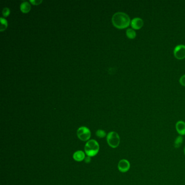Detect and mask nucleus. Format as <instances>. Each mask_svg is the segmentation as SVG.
Instances as JSON below:
<instances>
[{
	"instance_id": "nucleus-1",
	"label": "nucleus",
	"mask_w": 185,
	"mask_h": 185,
	"mask_svg": "<svg viewBox=\"0 0 185 185\" xmlns=\"http://www.w3.org/2000/svg\"><path fill=\"white\" fill-rule=\"evenodd\" d=\"M112 22L114 27L119 29H124L130 25V19L128 15L123 12H116L112 17Z\"/></svg>"
},
{
	"instance_id": "nucleus-2",
	"label": "nucleus",
	"mask_w": 185,
	"mask_h": 185,
	"mask_svg": "<svg viewBox=\"0 0 185 185\" xmlns=\"http://www.w3.org/2000/svg\"><path fill=\"white\" fill-rule=\"evenodd\" d=\"M84 149L87 156L94 157L98 154L100 150V145L96 140L90 139L85 144Z\"/></svg>"
},
{
	"instance_id": "nucleus-3",
	"label": "nucleus",
	"mask_w": 185,
	"mask_h": 185,
	"mask_svg": "<svg viewBox=\"0 0 185 185\" xmlns=\"http://www.w3.org/2000/svg\"><path fill=\"white\" fill-rule=\"evenodd\" d=\"M106 141L109 146L112 148L119 147L120 144V137L115 131H111L106 136Z\"/></svg>"
},
{
	"instance_id": "nucleus-4",
	"label": "nucleus",
	"mask_w": 185,
	"mask_h": 185,
	"mask_svg": "<svg viewBox=\"0 0 185 185\" xmlns=\"http://www.w3.org/2000/svg\"><path fill=\"white\" fill-rule=\"evenodd\" d=\"M77 135L78 137L82 141H89L91 133L87 127H81L77 130Z\"/></svg>"
},
{
	"instance_id": "nucleus-5",
	"label": "nucleus",
	"mask_w": 185,
	"mask_h": 185,
	"mask_svg": "<svg viewBox=\"0 0 185 185\" xmlns=\"http://www.w3.org/2000/svg\"><path fill=\"white\" fill-rule=\"evenodd\" d=\"M174 55L176 58L182 60L185 58V46L183 45H178L174 50Z\"/></svg>"
},
{
	"instance_id": "nucleus-6",
	"label": "nucleus",
	"mask_w": 185,
	"mask_h": 185,
	"mask_svg": "<svg viewBox=\"0 0 185 185\" xmlns=\"http://www.w3.org/2000/svg\"><path fill=\"white\" fill-rule=\"evenodd\" d=\"M130 168V163L126 159H122L119 161L118 164V169L122 173H126Z\"/></svg>"
},
{
	"instance_id": "nucleus-7",
	"label": "nucleus",
	"mask_w": 185,
	"mask_h": 185,
	"mask_svg": "<svg viewBox=\"0 0 185 185\" xmlns=\"http://www.w3.org/2000/svg\"><path fill=\"white\" fill-rule=\"evenodd\" d=\"M144 21L142 19L139 17L134 18L131 21L130 25L133 29L134 30H139L144 26Z\"/></svg>"
},
{
	"instance_id": "nucleus-8",
	"label": "nucleus",
	"mask_w": 185,
	"mask_h": 185,
	"mask_svg": "<svg viewBox=\"0 0 185 185\" xmlns=\"http://www.w3.org/2000/svg\"><path fill=\"white\" fill-rule=\"evenodd\" d=\"M176 130L179 135H185V122L183 121H179L176 123Z\"/></svg>"
},
{
	"instance_id": "nucleus-9",
	"label": "nucleus",
	"mask_w": 185,
	"mask_h": 185,
	"mask_svg": "<svg viewBox=\"0 0 185 185\" xmlns=\"http://www.w3.org/2000/svg\"><path fill=\"white\" fill-rule=\"evenodd\" d=\"M73 158L77 162H81L82 161L84 160V159L85 158V154L84 152L81 150H78L74 153Z\"/></svg>"
},
{
	"instance_id": "nucleus-10",
	"label": "nucleus",
	"mask_w": 185,
	"mask_h": 185,
	"mask_svg": "<svg viewBox=\"0 0 185 185\" xmlns=\"http://www.w3.org/2000/svg\"><path fill=\"white\" fill-rule=\"evenodd\" d=\"M31 4H29L28 2H23L21 4L20 6V10L23 13H27L31 11Z\"/></svg>"
},
{
	"instance_id": "nucleus-11",
	"label": "nucleus",
	"mask_w": 185,
	"mask_h": 185,
	"mask_svg": "<svg viewBox=\"0 0 185 185\" xmlns=\"http://www.w3.org/2000/svg\"><path fill=\"white\" fill-rule=\"evenodd\" d=\"M126 35L127 37L130 39H134L136 37V33L135 31L133 28H128L126 31Z\"/></svg>"
},
{
	"instance_id": "nucleus-12",
	"label": "nucleus",
	"mask_w": 185,
	"mask_h": 185,
	"mask_svg": "<svg viewBox=\"0 0 185 185\" xmlns=\"http://www.w3.org/2000/svg\"><path fill=\"white\" fill-rule=\"evenodd\" d=\"M183 137L182 136L180 135L178 136L176 138V139H175L174 144L175 148H179L183 143Z\"/></svg>"
},
{
	"instance_id": "nucleus-13",
	"label": "nucleus",
	"mask_w": 185,
	"mask_h": 185,
	"mask_svg": "<svg viewBox=\"0 0 185 185\" xmlns=\"http://www.w3.org/2000/svg\"><path fill=\"white\" fill-rule=\"evenodd\" d=\"M1 28L0 30L1 32H3L5 29H6L8 26V22L6 19L3 17H1Z\"/></svg>"
},
{
	"instance_id": "nucleus-14",
	"label": "nucleus",
	"mask_w": 185,
	"mask_h": 185,
	"mask_svg": "<svg viewBox=\"0 0 185 185\" xmlns=\"http://www.w3.org/2000/svg\"><path fill=\"white\" fill-rule=\"evenodd\" d=\"M96 135L97 137L99 138H104L106 136V133L105 131L103 130H98L96 131Z\"/></svg>"
},
{
	"instance_id": "nucleus-15",
	"label": "nucleus",
	"mask_w": 185,
	"mask_h": 185,
	"mask_svg": "<svg viewBox=\"0 0 185 185\" xmlns=\"http://www.w3.org/2000/svg\"><path fill=\"white\" fill-rule=\"evenodd\" d=\"M10 14V9L8 8H4L2 11V15L4 17H7Z\"/></svg>"
},
{
	"instance_id": "nucleus-16",
	"label": "nucleus",
	"mask_w": 185,
	"mask_h": 185,
	"mask_svg": "<svg viewBox=\"0 0 185 185\" xmlns=\"http://www.w3.org/2000/svg\"><path fill=\"white\" fill-rule=\"evenodd\" d=\"M179 82L181 85L185 87V75H183L180 78V79L179 80Z\"/></svg>"
},
{
	"instance_id": "nucleus-17",
	"label": "nucleus",
	"mask_w": 185,
	"mask_h": 185,
	"mask_svg": "<svg viewBox=\"0 0 185 185\" xmlns=\"http://www.w3.org/2000/svg\"><path fill=\"white\" fill-rule=\"evenodd\" d=\"M30 2L34 5H39L42 2V0H30Z\"/></svg>"
},
{
	"instance_id": "nucleus-18",
	"label": "nucleus",
	"mask_w": 185,
	"mask_h": 185,
	"mask_svg": "<svg viewBox=\"0 0 185 185\" xmlns=\"http://www.w3.org/2000/svg\"><path fill=\"white\" fill-rule=\"evenodd\" d=\"M91 157H90V156H86L84 159V161L86 163H89L90 162H91Z\"/></svg>"
},
{
	"instance_id": "nucleus-19",
	"label": "nucleus",
	"mask_w": 185,
	"mask_h": 185,
	"mask_svg": "<svg viewBox=\"0 0 185 185\" xmlns=\"http://www.w3.org/2000/svg\"><path fill=\"white\" fill-rule=\"evenodd\" d=\"M183 152H184V154H185V148H184V150H183Z\"/></svg>"
}]
</instances>
